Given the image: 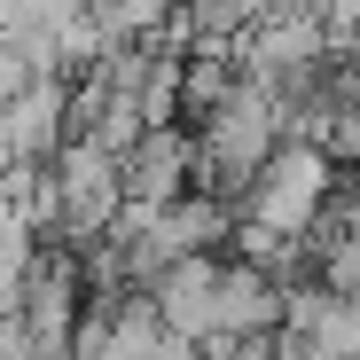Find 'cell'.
<instances>
[{
  "label": "cell",
  "mask_w": 360,
  "mask_h": 360,
  "mask_svg": "<svg viewBox=\"0 0 360 360\" xmlns=\"http://www.w3.org/2000/svg\"><path fill=\"white\" fill-rule=\"evenodd\" d=\"M274 141H282V102H274L266 79L243 71V79L219 94V110L196 126V188H212V196H227V204H243L251 172L274 157Z\"/></svg>",
  "instance_id": "cell-1"
},
{
  "label": "cell",
  "mask_w": 360,
  "mask_h": 360,
  "mask_svg": "<svg viewBox=\"0 0 360 360\" xmlns=\"http://www.w3.org/2000/svg\"><path fill=\"white\" fill-rule=\"evenodd\" d=\"M329 188H337V157H329L321 141H290V134H282L274 157L251 172L235 219H251V227H266V235H306Z\"/></svg>",
  "instance_id": "cell-2"
},
{
  "label": "cell",
  "mask_w": 360,
  "mask_h": 360,
  "mask_svg": "<svg viewBox=\"0 0 360 360\" xmlns=\"http://www.w3.org/2000/svg\"><path fill=\"white\" fill-rule=\"evenodd\" d=\"M219 259H227V251H180V259H165V266L149 274V297H157L165 329L196 337V345L219 329Z\"/></svg>",
  "instance_id": "cell-3"
},
{
  "label": "cell",
  "mask_w": 360,
  "mask_h": 360,
  "mask_svg": "<svg viewBox=\"0 0 360 360\" xmlns=\"http://www.w3.org/2000/svg\"><path fill=\"white\" fill-rule=\"evenodd\" d=\"M117 165H126V196H141V204H172L180 188H196V134L180 126V117L141 126L134 149L117 157Z\"/></svg>",
  "instance_id": "cell-4"
},
{
  "label": "cell",
  "mask_w": 360,
  "mask_h": 360,
  "mask_svg": "<svg viewBox=\"0 0 360 360\" xmlns=\"http://www.w3.org/2000/svg\"><path fill=\"white\" fill-rule=\"evenodd\" d=\"M282 282L259 266V259H243V251H227L219 259V329L212 337H243V329H282Z\"/></svg>",
  "instance_id": "cell-5"
},
{
  "label": "cell",
  "mask_w": 360,
  "mask_h": 360,
  "mask_svg": "<svg viewBox=\"0 0 360 360\" xmlns=\"http://www.w3.org/2000/svg\"><path fill=\"white\" fill-rule=\"evenodd\" d=\"M165 235H172V251H227L235 243V204L212 196V188H180L165 204Z\"/></svg>",
  "instance_id": "cell-6"
},
{
  "label": "cell",
  "mask_w": 360,
  "mask_h": 360,
  "mask_svg": "<svg viewBox=\"0 0 360 360\" xmlns=\"http://www.w3.org/2000/svg\"><path fill=\"white\" fill-rule=\"evenodd\" d=\"M86 8H94V24L110 39H165L172 16H180V0H86Z\"/></svg>",
  "instance_id": "cell-7"
},
{
  "label": "cell",
  "mask_w": 360,
  "mask_h": 360,
  "mask_svg": "<svg viewBox=\"0 0 360 360\" xmlns=\"http://www.w3.org/2000/svg\"><path fill=\"white\" fill-rule=\"evenodd\" d=\"M321 24H329L337 39H352V32H360V0H321Z\"/></svg>",
  "instance_id": "cell-8"
}]
</instances>
